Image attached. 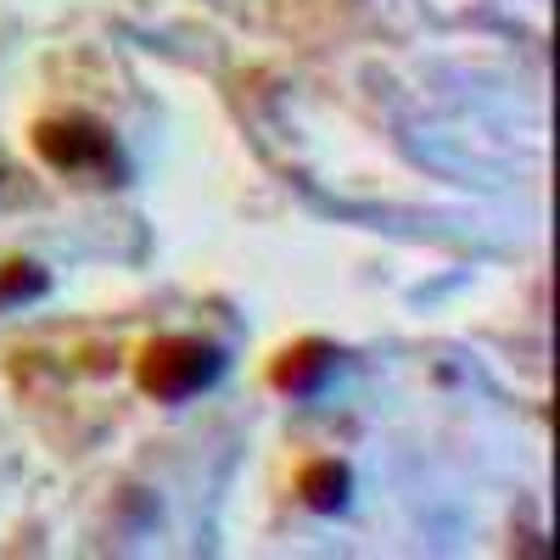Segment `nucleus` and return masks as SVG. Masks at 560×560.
Wrapping results in <instances>:
<instances>
[{"instance_id": "39448f33", "label": "nucleus", "mask_w": 560, "mask_h": 560, "mask_svg": "<svg viewBox=\"0 0 560 560\" xmlns=\"http://www.w3.org/2000/svg\"><path fill=\"white\" fill-rule=\"evenodd\" d=\"M45 292H51V275H45L39 264H23V258L0 264V308L34 303V298H45Z\"/></svg>"}, {"instance_id": "f03ea898", "label": "nucleus", "mask_w": 560, "mask_h": 560, "mask_svg": "<svg viewBox=\"0 0 560 560\" xmlns=\"http://www.w3.org/2000/svg\"><path fill=\"white\" fill-rule=\"evenodd\" d=\"M34 152L57 174H113L118 168V147L96 118H39Z\"/></svg>"}, {"instance_id": "f257e3e1", "label": "nucleus", "mask_w": 560, "mask_h": 560, "mask_svg": "<svg viewBox=\"0 0 560 560\" xmlns=\"http://www.w3.org/2000/svg\"><path fill=\"white\" fill-rule=\"evenodd\" d=\"M219 376H224V353L213 342H197V337H163L135 364L140 393H152L158 404H179V398L213 387Z\"/></svg>"}, {"instance_id": "7ed1b4c3", "label": "nucleus", "mask_w": 560, "mask_h": 560, "mask_svg": "<svg viewBox=\"0 0 560 560\" xmlns=\"http://www.w3.org/2000/svg\"><path fill=\"white\" fill-rule=\"evenodd\" d=\"M331 376H337V348H325V342H298L275 359V387L292 398H314Z\"/></svg>"}, {"instance_id": "20e7f679", "label": "nucleus", "mask_w": 560, "mask_h": 560, "mask_svg": "<svg viewBox=\"0 0 560 560\" xmlns=\"http://www.w3.org/2000/svg\"><path fill=\"white\" fill-rule=\"evenodd\" d=\"M298 493H303L308 510H319V516H337V510H348L353 471H348V465H337V459H314V465H303Z\"/></svg>"}]
</instances>
